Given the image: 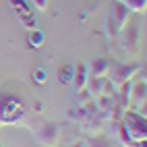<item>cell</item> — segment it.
Instances as JSON below:
<instances>
[{
    "label": "cell",
    "instance_id": "1",
    "mask_svg": "<svg viewBox=\"0 0 147 147\" xmlns=\"http://www.w3.org/2000/svg\"><path fill=\"white\" fill-rule=\"evenodd\" d=\"M27 114V108L21 95L2 91L0 93V126L8 124H19Z\"/></svg>",
    "mask_w": 147,
    "mask_h": 147
},
{
    "label": "cell",
    "instance_id": "2",
    "mask_svg": "<svg viewBox=\"0 0 147 147\" xmlns=\"http://www.w3.org/2000/svg\"><path fill=\"white\" fill-rule=\"evenodd\" d=\"M131 17V11L126 8V4L122 0H112L110 8H108V19H106V33H108V40H116L118 31L126 25Z\"/></svg>",
    "mask_w": 147,
    "mask_h": 147
},
{
    "label": "cell",
    "instance_id": "3",
    "mask_svg": "<svg viewBox=\"0 0 147 147\" xmlns=\"http://www.w3.org/2000/svg\"><path fill=\"white\" fill-rule=\"evenodd\" d=\"M122 126L129 133V137L135 143H143L147 137V124H145V114L137 112V110H124L122 116Z\"/></svg>",
    "mask_w": 147,
    "mask_h": 147
},
{
    "label": "cell",
    "instance_id": "4",
    "mask_svg": "<svg viewBox=\"0 0 147 147\" xmlns=\"http://www.w3.org/2000/svg\"><path fill=\"white\" fill-rule=\"evenodd\" d=\"M118 42H120V48L124 52H137L139 50V42H141V37H139V27H137L135 23L131 25H124L120 31H118Z\"/></svg>",
    "mask_w": 147,
    "mask_h": 147
},
{
    "label": "cell",
    "instance_id": "5",
    "mask_svg": "<svg viewBox=\"0 0 147 147\" xmlns=\"http://www.w3.org/2000/svg\"><path fill=\"white\" fill-rule=\"evenodd\" d=\"M60 124H56V122H46L40 133H37V139H40V143L44 147H54L58 143V139H60Z\"/></svg>",
    "mask_w": 147,
    "mask_h": 147
},
{
    "label": "cell",
    "instance_id": "6",
    "mask_svg": "<svg viewBox=\"0 0 147 147\" xmlns=\"http://www.w3.org/2000/svg\"><path fill=\"white\" fill-rule=\"evenodd\" d=\"M139 71H141V68L137 66V64H116L110 81H112L114 87H118V85H122V83H126V81H131Z\"/></svg>",
    "mask_w": 147,
    "mask_h": 147
},
{
    "label": "cell",
    "instance_id": "7",
    "mask_svg": "<svg viewBox=\"0 0 147 147\" xmlns=\"http://www.w3.org/2000/svg\"><path fill=\"white\" fill-rule=\"evenodd\" d=\"M131 100L135 104V110L145 114V100H147V83H145V79H141L137 85L131 87Z\"/></svg>",
    "mask_w": 147,
    "mask_h": 147
},
{
    "label": "cell",
    "instance_id": "8",
    "mask_svg": "<svg viewBox=\"0 0 147 147\" xmlns=\"http://www.w3.org/2000/svg\"><path fill=\"white\" fill-rule=\"evenodd\" d=\"M108 71H110V60L108 58H91V62L87 64V73H89V77H106Z\"/></svg>",
    "mask_w": 147,
    "mask_h": 147
},
{
    "label": "cell",
    "instance_id": "9",
    "mask_svg": "<svg viewBox=\"0 0 147 147\" xmlns=\"http://www.w3.org/2000/svg\"><path fill=\"white\" fill-rule=\"evenodd\" d=\"M87 79H89V73H87V64H77L75 66V73H73V87H75V91L79 93V91H85V87H87Z\"/></svg>",
    "mask_w": 147,
    "mask_h": 147
},
{
    "label": "cell",
    "instance_id": "10",
    "mask_svg": "<svg viewBox=\"0 0 147 147\" xmlns=\"http://www.w3.org/2000/svg\"><path fill=\"white\" fill-rule=\"evenodd\" d=\"M131 87H133V83L131 81H126V83H122V85H118V93H116V97H118V106L120 108H124V110H129V102H131Z\"/></svg>",
    "mask_w": 147,
    "mask_h": 147
},
{
    "label": "cell",
    "instance_id": "11",
    "mask_svg": "<svg viewBox=\"0 0 147 147\" xmlns=\"http://www.w3.org/2000/svg\"><path fill=\"white\" fill-rule=\"evenodd\" d=\"M27 42L29 46L33 48V50H37V48H42L44 42H46V35L42 29H29V35H27Z\"/></svg>",
    "mask_w": 147,
    "mask_h": 147
},
{
    "label": "cell",
    "instance_id": "12",
    "mask_svg": "<svg viewBox=\"0 0 147 147\" xmlns=\"http://www.w3.org/2000/svg\"><path fill=\"white\" fill-rule=\"evenodd\" d=\"M104 81H106V77H89V79H87L89 95H100L104 91Z\"/></svg>",
    "mask_w": 147,
    "mask_h": 147
},
{
    "label": "cell",
    "instance_id": "13",
    "mask_svg": "<svg viewBox=\"0 0 147 147\" xmlns=\"http://www.w3.org/2000/svg\"><path fill=\"white\" fill-rule=\"evenodd\" d=\"M73 73H75V66L73 64H64L60 71H58V81L64 83V85H71L73 83Z\"/></svg>",
    "mask_w": 147,
    "mask_h": 147
},
{
    "label": "cell",
    "instance_id": "14",
    "mask_svg": "<svg viewBox=\"0 0 147 147\" xmlns=\"http://www.w3.org/2000/svg\"><path fill=\"white\" fill-rule=\"evenodd\" d=\"M122 2L126 4L129 11H135V13H145L147 8V0H122Z\"/></svg>",
    "mask_w": 147,
    "mask_h": 147
},
{
    "label": "cell",
    "instance_id": "15",
    "mask_svg": "<svg viewBox=\"0 0 147 147\" xmlns=\"http://www.w3.org/2000/svg\"><path fill=\"white\" fill-rule=\"evenodd\" d=\"M11 4L15 6V13H17V17H19V19L31 13V11L27 8V2H25V0H11Z\"/></svg>",
    "mask_w": 147,
    "mask_h": 147
},
{
    "label": "cell",
    "instance_id": "16",
    "mask_svg": "<svg viewBox=\"0 0 147 147\" xmlns=\"http://www.w3.org/2000/svg\"><path fill=\"white\" fill-rule=\"evenodd\" d=\"M85 147H110V143H108V139H104V137H97V135H91L89 141H87Z\"/></svg>",
    "mask_w": 147,
    "mask_h": 147
},
{
    "label": "cell",
    "instance_id": "17",
    "mask_svg": "<svg viewBox=\"0 0 147 147\" xmlns=\"http://www.w3.org/2000/svg\"><path fill=\"white\" fill-rule=\"evenodd\" d=\"M31 77H33V81H35L37 85H44V83L48 81V73L44 71V68H35Z\"/></svg>",
    "mask_w": 147,
    "mask_h": 147
},
{
    "label": "cell",
    "instance_id": "18",
    "mask_svg": "<svg viewBox=\"0 0 147 147\" xmlns=\"http://www.w3.org/2000/svg\"><path fill=\"white\" fill-rule=\"evenodd\" d=\"M21 23H23L25 27H29V29H35V19H33V15H31V13L25 15V17H21Z\"/></svg>",
    "mask_w": 147,
    "mask_h": 147
},
{
    "label": "cell",
    "instance_id": "19",
    "mask_svg": "<svg viewBox=\"0 0 147 147\" xmlns=\"http://www.w3.org/2000/svg\"><path fill=\"white\" fill-rule=\"evenodd\" d=\"M33 4H35L37 11H46L48 8V0H33Z\"/></svg>",
    "mask_w": 147,
    "mask_h": 147
},
{
    "label": "cell",
    "instance_id": "20",
    "mask_svg": "<svg viewBox=\"0 0 147 147\" xmlns=\"http://www.w3.org/2000/svg\"><path fill=\"white\" fill-rule=\"evenodd\" d=\"M33 106H35V112H42V110H44V104H42V102H35Z\"/></svg>",
    "mask_w": 147,
    "mask_h": 147
},
{
    "label": "cell",
    "instance_id": "21",
    "mask_svg": "<svg viewBox=\"0 0 147 147\" xmlns=\"http://www.w3.org/2000/svg\"><path fill=\"white\" fill-rule=\"evenodd\" d=\"M71 147H85V143H77V145H71Z\"/></svg>",
    "mask_w": 147,
    "mask_h": 147
}]
</instances>
